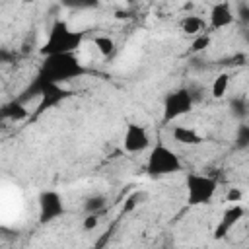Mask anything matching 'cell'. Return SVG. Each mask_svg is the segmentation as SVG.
Returning a JSON list of instances; mask_svg holds the SVG:
<instances>
[{"label": "cell", "instance_id": "277c9868", "mask_svg": "<svg viewBox=\"0 0 249 249\" xmlns=\"http://www.w3.org/2000/svg\"><path fill=\"white\" fill-rule=\"evenodd\" d=\"M185 202L187 206L210 204L218 193V181L206 173L191 171L185 175Z\"/></svg>", "mask_w": 249, "mask_h": 249}, {"label": "cell", "instance_id": "603a6c76", "mask_svg": "<svg viewBox=\"0 0 249 249\" xmlns=\"http://www.w3.org/2000/svg\"><path fill=\"white\" fill-rule=\"evenodd\" d=\"M239 35H241V39L249 45V25H247V27H239Z\"/></svg>", "mask_w": 249, "mask_h": 249}, {"label": "cell", "instance_id": "9c48e42d", "mask_svg": "<svg viewBox=\"0 0 249 249\" xmlns=\"http://www.w3.org/2000/svg\"><path fill=\"white\" fill-rule=\"evenodd\" d=\"M233 23H235L233 4H230V2H216V4H212L210 12H208V25L212 29H216V31L228 29Z\"/></svg>", "mask_w": 249, "mask_h": 249}, {"label": "cell", "instance_id": "6da1fadb", "mask_svg": "<svg viewBox=\"0 0 249 249\" xmlns=\"http://www.w3.org/2000/svg\"><path fill=\"white\" fill-rule=\"evenodd\" d=\"M84 43V31H78L68 25L64 19H54L47 31L43 45L39 47L41 56H54V54H76V51Z\"/></svg>", "mask_w": 249, "mask_h": 249}, {"label": "cell", "instance_id": "5b68a950", "mask_svg": "<svg viewBox=\"0 0 249 249\" xmlns=\"http://www.w3.org/2000/svg\"><path fill=\"white\" fill-rule=\"evenodd\" d=\"M195 105H196V103L193 101V97H191L187 86H185V88H175V89L167 91L165 97H163L161 121H163L165 124L175 123V121H179L181 117L189 115Z\"/></svg>", "mask_w": 249, "mask_h": 249}, {"label": "cell", "instance_id": "ffe728a7", "mask_svg": "<svg viewBox=\"0 0 249 249\" xmlns=\"http://www.w3.org/2000/svg\"><path fill=\"white\" fill-rule=\"evenodd\" d=\"M187 89H189V93H191V97H193V101H195V103L202 101V99H204V95H206V88H204V86H200V84H189V86H187Z\"/></svg>", "mask_w": 249, "mask_h": 249}, {"label": "cell", "instance_id": "44dd1931", "mask_svg": "<svg viewBox=\"0 0 249 249\" xmlns=\"http://www.w3.org/2000/svg\"><path fill=\"white\" fill-rule=\"evenodd\" d=\"M243 200V191L239 187H230L228 193H226V202L230 204H241Z\"/></svg>", "mask_w": 249, "mask_h": 249}, {"label": "cell", "instance_id": "4fadbf2b", "mask_svg": "<svg viewBox=\"0 0 249 249\" xmlns=\"http://www.w3.org/2000/svg\"><path fill=\"white\" fill-rule=\"evenodd\" d=\"M228 111H230V115H231L235 121L245 123V119H247V115H249V101H247V97H245V95H235V97H231L230 103H228Z\"/></svg>", "mask_w": 249, "mask_h": 249}, {"label": "cell", "instance_id": "5bb4252c", "mask_svg": "<svg viewBox=\"0 0 249 249\" xmlns=\"http://www.w3.org/2000/svg\"><path fill=\"white\" fill-rule=\"evenodd\" d=\"M107 202H109V198L103 193H93L84 200V212L86 214H99L107 208Z\"/></svg>", "mask_w": 249, "mask_h": 249}, {"label": "cell", "instance_id": "ba28073f", "mask_svg": "<svg viewBox=\"0 0 249 249\" xmlns=\"http://www.w3.org/2000/svg\"><path fill=\"white\" fill-rule=\"evenodd\" d=\"M243 216H245V206H243V204H230V206L222 212V216L218 218V222H216V226H214V230H212V237H214L216 241L228 237V235L231 233V230L243 220Z\"/></svg>", "mask_w": 249, "mask_h": 249}, {"label": "cell", "instance_id": "7a4b0ae2", "mask_svg": "<svg viewBox=\"0 0 249 249\" xmlns=\"http://www.w3.org/2000/svg\"><path fill=\"white\" fill-rule=\"evenodd\" d=\"M84 74H86V66L80 62L76 54H54L43 58L37 78L53 86H62Z\"/></svg>", "mask_w": 249, "mask_h": 249}, {"label": "cell", "instance_id": "d6986e66", "mask_svg": "<svg viewBox=\"0 0 249 249\" xmlns=\"http://www.w3.org/2000/svg\"><path fill=\"white\" fill-rule=\"evenodd\" d=\"M210 35L208 33H202V35H198V37H195L193 39V43H191V53H202L204 49H208L210 47Z\"/></svg>", "mask_w": 249, "mask_h": 249}, {"label": "cell", "instance_id": "30bf717a", "mask_svg": "<svg viewBox=\"0 0 249 249\" xmlns=\"http://www.w3.org/2000/svg\"><path fill=\"white\" fill-rule=\"evenodd\" d=\"M206 25H208L206 19L200 18V16H195V14H187V16H183L179 19L181 33L187 35V37H193V39L202 35V33H206Z\"/></svg>", "mask_w": 249, "mask_h": 249}, {"label": "cell", "instance_id": "8fae6325", "mask_svg": "<svg viewBox=\"0 0 249 249\" xmlns=\"http://www.w3.org/2000/svg\"><path fill=\"white\" fill-rule=\"evenodd\" d=\"M171 136L177 144H183V146H198L204 142L202 134H198L193 126H187V124H175L171 128Z\"/></svg>", "mask_w": 249, "mask_h": 249}, {"label": "cell", "instance_id": "ac0fdd59", "mask_svg": "<svg viewBox=\"0 0 249 249\" xmlns=\"http://www.w3.org/2000/svg\"><path fill=\"white\" fill-rule=\"evenodd\" d=\"M233 16H235V23L239 27H247L249 25V2H235Z\"/></svg>", "mask_w": 249, "mask_h": 249}, {"label": "cell", "instance_id": "7c38bea8", "mask_svg": "<svg viewBox=\"0 0 249 249\" xmlns=\"http://www.w3.org/2000/svg\"><path fill=\"white\" fill-rule=\"evenodd\" d=\"M29 117V109L18 99L10 101V103H4L2 107V119H8V121H23Z\"/></svg>", "mask_w": 249, "mask_h": 249}, {"label": "cell", "instance_id": "3957f363", "mask_svg": "<svg viewBox=\"0 0 249 249\" xmlns=\"http://www.w3.org/2000/svg\"><path fill=\"white\" fill-rule=\"evenodd\" d=\"M181 169H183V161H181L179 154L173 148H169L167 144L158 142L148 150L146 163H144V171L148 177L161 179V177L175 175Z\"/></svg>", "mask_w": 249, "mask_h": 249}, {"label": "cell", "instance_id": "2e32d148", "mask_svg": "<svg viewBox=\"0 0 249 249\" xmlns=\"http://www.w3.org/2000/svg\"><path fill=\"white\" fill-rule=\"evenodd\" d=\"M228 89H230V74H228V72H220V74L212 80L208 91H210V95H212L214 99H222V97H226Z\"/></svg>", "mask_w": 249, "mask_h": 249}, {"label": "cell", "instance_id": "9a60e30c", "mask_svg": "<svg viewBox=\"0 0 249 249\" xmlns=\"http://www.w3.org/2000/svg\"><path fill=\"white\" fill-rule=\"evenodd\" d=\"M93 47H95V51H97L103 58L113 56L115 51H117V43H115V39L109 37V35H95V37H93Z\"/></svg>", "mask_w": 249, "mask_h": 249}, {"label": "cell", "instance_id": "8992f818", "mask_svg": "<svg viewBox=\"0 0 249 249\" xmlns=\"http://www.w3.org/2000/svg\"><path fill=\"white\" fill-rule=\"evenodd\" d=\"M37 208H39V224H51L66 212L62 195L58 191H53V189H45L39 193Z\"/></svg>", "mask_w": 249, "mask_h": 249}, {"label": "cell", "instance_id": "52a82bcc", "mask_svg": "<svg viewBox=\"0 0 249 249\" xmlns=\"http://www.w3.org/2000/svg\"><path fill=\"white\" fill-rule=\"evenodd\" d=\"M152 148V136L140 123H128L123 132V150L128 154H142Z\"/></svg>", "mask_w": 249, "mask_h": 249}, {"label": "cell", "instance_id": "e0dca14e", "mask_svg": "<svg viewBox=\"0 0 249 249\" xmlns=\"http://www.w3.org/2000/svg\"><path fill=\"white\" fill-rule=\"evenodd\" d=\"M233 148L235 150H249V123H237L233 130Z\"/></svg>", "mask_w": 249, "mask_h": 249}, {"label": "cell", "instance_id": "7402d4cb", "mask_svg": "<svg viewBox=\"0 0 249 249\" xmlns=\"http://www.w3.org/2000/svg\"><path fill=\"white\" fill-rule=\"evenodd\" d=\"M99 226V214H86V218H84V222H82V228L86 230V231H91V230H95Z\"/></svg>", "mask_w": 249, "mask_h": 249}]
</instances>
